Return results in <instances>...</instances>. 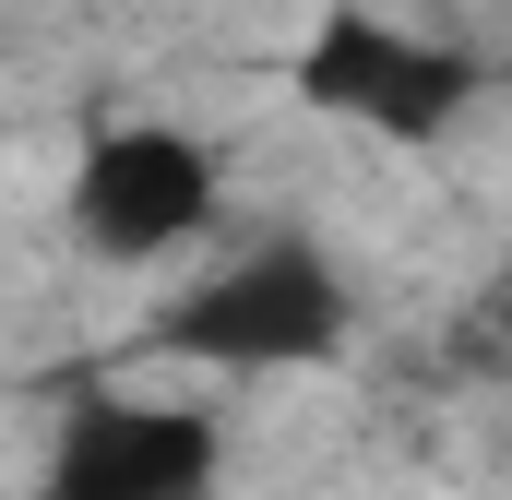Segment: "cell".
Segmentation results:
<instances>
[{"mask_svg": "<svg viewBox=\"0 0 512 500\" xmlns=\"http://www.w3.org/2000/svg\"><path fill=\"white\" fill-rule=\"evenodd\" d=\"M453 346H465V370H489V381H512V250L465 286V310H453Z\"/></svg>", "mask_w": 512, "mask_h": 500, "instance_id": "obj_5", "label": "cell"}, {"mask_svg": "<svg viewBox=\"0 0 512 500\" xmlns=\"http://www.w3.org/2000/svg\"><path fill=\"white\" fill-rule=\"evenodd\" d=\"M286 84H298V108H310V120L358 131V143H393V155H429V143H453V131L477 120V96H489V60H477L465 36H429V24H405V12L334 0V12L298 36Z\"/></svg>", "mask_w": 512, "mask_h": 500, "instance_id": "obj_2", "label": "cell"}, {"mask_svg": "<svg viewBox=\"0 0 512 500\" xmlns=\"http://www.w3.org/2000/svg\"><path fill=\"white\" fill-rule=\"evenodd\" d=\"M60 215L108 274H167L227 239V155L191 120H96L72 143Z\"/></svg>", "mask_w": 512, "mask_h": 500, "instance_id": "obj_3", "label": "cell"}, {"mask_svg": "<svg viewBox=\"0 0 512 500\" xmlns=\"http://www.w3.org/2000/svg\"><path fill=\"white\" fill-rule=\"evenodd\" d=\"M215 489H227V417L167 381H108L48 429L24 500H215Z\"/></svg>", "mask_w": 512, "mask_h": 500, "instance_id": "obj_4", "label": "cell"}, {"mask_svg": "<svg viewBox=\"0 0 512 500\" xmlns=\"http://www.w3.org/2000/svg\"><path fill=\"white\" fill-rule=\"evenodd\" d=\"M358 334V286L346 262L310 239H215L191 250V274L155 310V358L191 381H251V370H322Z\"/></svg>", "mask_w": 512, "mask_h": 500, "instance_id": "obj_1", "label": "cell"}]
</instances>
